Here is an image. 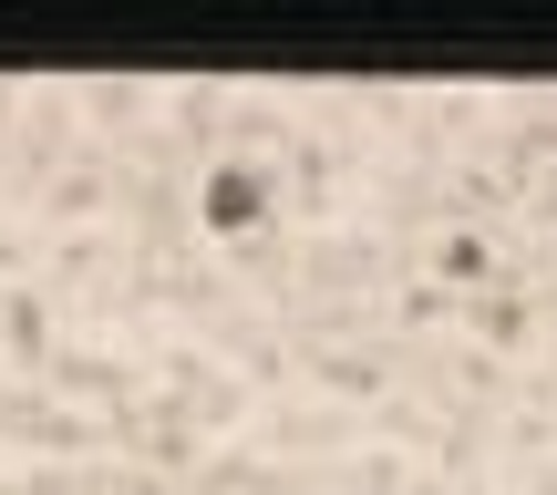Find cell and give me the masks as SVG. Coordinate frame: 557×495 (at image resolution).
Instances as JSON below:
<instances>
[]
</instances>
